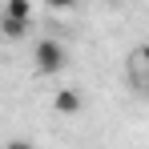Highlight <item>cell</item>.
Segmentation results:
<instances>
[{
  "mask_svg": "<svg viewBox=\"0 0 149 149\" xmlns=\"http://www.w3.org/2000/svg\"><path fill=\"white\" fill-rule=\"evenodd\" d=\"M52 109H56V113H65V117L81 113V93H77V89H61V93L52 97Z\"/></svg>",
  "mask_w": 149,
  "mask_h": 149,
  "instance_id": "obj_4",
  "label": "cell"
},
{
  "mask_svg": "<svg viewBox=\"0 0 149 149\" xmlns=\"http://www.w3.org/2000/svg\"><path fill=\"white\" fill-rule=\"evenodd\" d=\"M4 149H32V145H28V141H8Z\"/></svg>",
  "mask_w": 149,
  "mask_h": 149,
  "instance_id": "obj_7",
  "label": "cell"
},
{
  "mask_svg": "<svg viewBox=\"0 0 149 149\" xmlns=\"http://www.w3.org/2000/svg\"><path fill=\"white\" fill-rule=\"evenodd\" d=\"M145 93H149V89H145Z\"/></svg>",
  "mask_w": 149,
  "mask_h": 149,
  "instance_id": "obj_8",
  "label": "cell"
},
{
  "mask_svg": "<svg viewBox=\"0 0 149 149\" xmlns=\"http://www.w3.org/2000/svg\"><path fill=\"white\" fill-rule=\"evenodd\" d=\"M129 77H133V85H141V89H149V45H137V49L129 52Z\"/></svg>",
  "mask_w": 149,
  "mask_h": 149,
  "instance_id": "obj_2",
  "label": "cell"
},
{
  "mask_svg": "<svg viewBox=\"0 0 149 149\" xmlns=\"http://www.w3.org/2000/svg\"><path fill=\"white\" fill-rule=\"evenodd\" d=\"M28 28H32V20H16V16H4L0 12V36L4 40H24Z\"/></svg>",
  "mask_w": 149,
  "mask_h": 149,
  "instance_id": "obj_3",
  "label": "cell"
},
{
  "mask_svg": "<svg viewBox=\"0 0 149 149\" xmlns=\"http://www.w3.org/2000/svg\"><path fill=\"white\" fill-rule=\"evenodd\" d=\"M45 4H49V8H52V12H65V8H73V4H77V0H45Z\"/></svg>",
  "mask_w": 149,
  "mask_h": 149,
  "instance_id": "obj_6",
  "label": "cell"
},
{
  "mask_svg": "<svg viewBox=\"0 0 149 149\" xmlns=\"http://www.w3.org/2000/svg\"><path fill=\"white\" fill-rule=\"evenodd\" d=\"M4 16H16V20H32V0H8V4H4Z\"/></svg>",
  "mask_w": 149,
  "mask_h": 149,
  "instance_id": "obj_5",
  "label": "cell"
},
{
  "mask_svg": "<svg viewBox=\"0 0 149 149\" xmlns=\"http://www.w3.org/2000/svg\"><path fill=\"white\" fill-rule=\"evenodd\" d=\"M32 65H36V73H40V77H56L65 65H69V52H65L61 40L45 36V40H36V49H32Z\"/></svg>",
  "mask_w": 149,
  "mask_h": 149,
  "instance_id": "obj_1",
  "label": "cell"
}]
</instances>
